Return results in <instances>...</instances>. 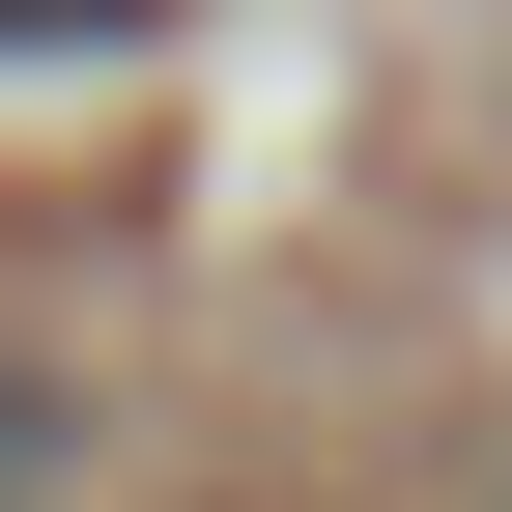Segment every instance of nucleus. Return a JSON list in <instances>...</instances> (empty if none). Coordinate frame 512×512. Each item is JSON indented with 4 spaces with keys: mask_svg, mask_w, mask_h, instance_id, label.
<instances>
[{
    "mask_svg": "<svg viewBox=\"0 0 512 512\" xmlns=\"http://www.w3.org/2000/svg\"><path fill=\"white\" fill-rule=\"evenodd\" d=\"M29 484H57V399H29V370H0V512H29Z\"/></svg>",
    "mask_w": 512,
    "mask_h": 512,
    "instance_id": "1",
    "label": "nucleus"
},
{
    "mask_svg": "<svg viewBox=\"0 0 512 512\" xmlns=\"http://www.w3.org/2000/svg\"><path fill=\"white\" fill-rule=\"evenodd\" d=\"M0 29H143V0H0Z\"/></svg>",
    "mask_w": 512,
    "mask_h": 512,
    "instance_id": "2",
    "label": "nucleus"
}]
</instances>
